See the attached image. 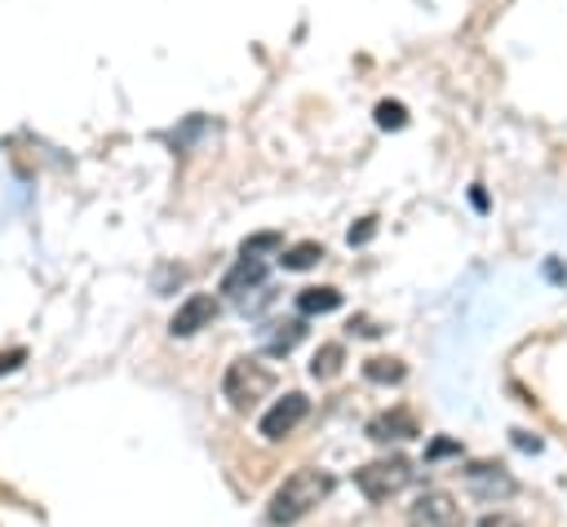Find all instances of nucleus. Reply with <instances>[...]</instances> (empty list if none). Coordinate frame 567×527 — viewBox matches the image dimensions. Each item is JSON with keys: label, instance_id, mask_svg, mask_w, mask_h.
<instances>
[{"label": "nucleus", "instance_id": "7ed1b4c3", "mask_svg": "<svg viewBox=\"0 0 567 527\" xmlns=\"http://www.w3.org/2000/svg\"><path fill=\"white\" fill-rule=\"evenodd\" d=\"M354 483L368 500H390L394 492H403L412 483V465L403 456H385V461H368L363 469H354Z\"/></svg>", "mask_w": 567, "mask_h": 527}, {"label": "nucleus", "instance_id": "2eb2a0df", "mask_svg": "<svg viewBox=\"0 0 567 527\" xmlns=\"http://www.w3.org/2000/svg\"><path fill=\"white\" fill-rule=\"evenodd\" d=\"M377 124H381V128H403V124H408L403 102H377Z\"/></svg>", "mask_w": 567, "mask_h": 527}, {"label": "nucleus", "instance_id": "f257e3e1", "mask_svg": "<svg viewBox=\"0 0 567 527\" xmlns=\"http://www.w3.org/2000/svg\"><path fill=\"white\" fill-rule=\"evenodd\" d=\"M328 492H332V474H323V469H292L275 487V496H270V523H297V518H306Z\"/></svg>", "mask_w": 567, "mask_h": 527}, {"label": "nucleus", "instance_id": "ddd939ff", "mask_svg": "<svg viewBox=\"0 0 567 527\" xmlns=\"http://www.w3.org/2000/svg\"><path fill=\"white\" fill-rule=\"evenodd\" d=\"M341 359H346V350H341L337 341H328V345H319V350H315L310 372H315L319 381H328V376H337V372H341Z\"/></svg>", "mask_w": 567, "mask_h": 527}, {"label": "nucleus", "instance_id": "f8f14e48", "mask_svg": "<svg viewBox=\"0 0 567 527\" xmlns=\"http://www.w3.org/2000/svg\"><path fill=\"white\" fill-rule=\"evenodd\" d=\"M363 376L377 381V385H399V381L408 376V368H403L399 359H381V354H377V359L363 363Z\"/></svg>", "mask_w": 567, "mask_h": 527}, {"label": "nucleus", "instance_id": "20e7f679", "mask_svg": "<svg viewBox=\"0 0 567 527\" xmlns=\"http://www.w3.org/2000/svg\"><path fill=\"white\" fill-rule=\"evenodd\" d=\"M306 412H310V399L306 394H284L266 416H261V438H270V443H279V438H288L301 421H306Z\"/></svg>", "mask_w": 567, "mask_h": 527}, {"label": "nucleus", "instance_id": "a211bd4d", "mask_svg": "<svg viewBox=\"0 0 567 527\" xmlns=\"http://www.w3.org/2000/svg\"><path fill=\"white\" fill-rule=\"evenodd\" d=\"M372 230H377V226H372V217H368L363 226H354V230H350V244H368V239H372Z\"/></svg>", "mask_w": 567, "mask_h": 527}, {"label": "nucleus", "instance_id": "9b49d317", "mask_svg": "<svg viewBox=\"0 0 567 527\" xmlns=\"http://www.w3.org/2000/svg\"><path fill=\"white\" fill-rule=\"evenodd\" d=\"M341 306V292L337 288H301L297 292V310L301 314H328Z\"/></svg>", "mask_w": 567, "mask_h": 527}, {"label": "nucleus", "instance_id": "f3484780", "mask_svg": "<svg viewBox=\"0 0 567 527\" xmlns=\"http://www.w3.org/2000/svg\"><path fill=\"white\" fill-rule=\"evenodd\" d=\"M478 527H518V518H509V514H501V509H496V514H483V518H478Z\"/></svg>", "mask_w": 567, "mask_h": 527}, {"label": "nucleus", "instance_id": "1a4fd4ad", "mask_svg": "<svg viewBox=\"0 0 567 527\" xmlns=\"http://www.w3.org/2000/svg\"><path fill=\"white\" fill-rule=\"evenodd\" d=\"M465 478H470V487H474L478 496H492V500L514 492V478H509L501 465H487V461H483V465H470Z\"/></svg>", "mask_w": 567, "mask_h": 527}, {"label": "nucleus", "instance_id": "4468645a", "mask_svg": "<svg viewBox=\"0 0 567 527\" xmlns=\"http://www.w3.org/2000/svg\"><path fill=\"white\" fill-rule=\"evenodd\" d=\"M319 257H323V248H319V244H292L279 261H284V270H310Z\"/></svg>", "mask_w": 567, "mask_h": 527}, {"label": "nucleus", "instance_id": "f03ea898", "mask_svg": "<svg viewBox=\"0 0 567 527\" xmlns=\"http://www.w3.org/2000/svg\"><path fill=\"white\" fill-rule=\"evenodd\" d=\"M270 385H275V376H270V368L257 363V359H235V363L226 368V376H221V394H226V403H230L235 412L257 407V403L270 394Z\"/></svg>", "mask_w": 567, "mask_h": 527}, {"label": "nucleus", "instance_id": "0eeeda50", "mask_svg": "<svg viewBox=\"0 0 567 527\" xmlns=\"http://www.w3.org/2000/svg\"><path fill=\"white\" fill-rule=\"evenodd\" d=\"M266 283V261L261 257H239L230 270H226V279H221V292H230V297H244L248 288H261Z\"/></svg>", "mask_w": 567, "mask_h": 527}, {"label": "nucleus", "instance_id": "6ab92c4d", "mask_svg": "<svg viewBox=\"0 0 567 527\" xmlns=\"http://www.w3.org/2000/svg\"><path fill=\"white\" fill-rule=\"evenodd\" d=\"M22 359H27L22 350H9V354H0V372H13V368H18Z\"/></svg>", "mask_w": 567, "mask_h": 527}, {"label": "nucleus", "instance_id": "6e6552de", "mask_svg": "<svg viewBox=\"0 0 567 527\" xmlns=\"http://www.w3.org/2000/svg\"><path fill=\"white\" fill-rule=\"evenodd\" d=\"M412 434H421V430H416V416H412V412H403V407L381 412V416H372V421H368V438H377V443L412 438Z\"/></svg>", "mask_w": 567, "mask_h": 527}, {"label": "nucleus", "instance_id": "9d476101", "mask_svg": "<svg viewBox=\"0 0 567 527\" xmlns=\"http://www.w3.org/2000/svg\"><path fill=\"white\" fill-rule=\"evenodd\" d=\"M301 337H306V323H301V319L270 323V332H266V354H288V350H292Z\"/></svg>", "mask_w": 567, "mask_h": 527}, {"label": "nucleus", "instance_id": "423d86ee", "mask_svg": "<svg viewBox=\"0 0 567 527\" xmlns=\"http://www.w3.org/2000/svg\"><path fill=\"white\" fill-rule=\"evenodd\" d=\"M217 319V301L208 297V292H195V297H186L182 306H177V314H173V337H190V332H199L204 323H213Z\"/></svg>", "mask_w": 567, "mask_h": 527}, {"label": "nucleus", "instance_id": "39448f33", "mask_svg": "<svg viewBox=\"0 0 567 527\" xmlns=\"http://www.w3.org/2000/svg\"><path fill=\"white\" fill-rule=\"evenodd\" d=\"M412 527H461V505L447 496V492H425L412 514H408Z\"/></svg>", "mask_w": 567, "mask_h": 527}, {"label": "nucleus", "instance_id": "dca6fc26", "mask_svg": "<svg viewBox=\"0 0 567 527\" xmlns=\"http://www.w3.org/2000/svg\"><path fill=\"white\" fill-rule=\"evenodd\" d=\"M266 248H279V235H275V230H266V235H252V239H244V257H257V252H266Z\"/></svg>", "mask_w": 567, "mask_h": 527}]
</instances>
